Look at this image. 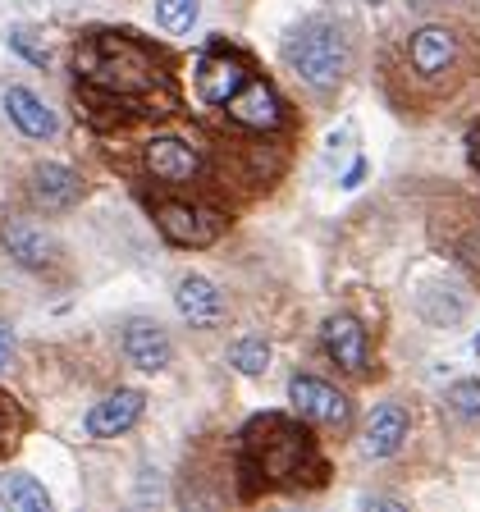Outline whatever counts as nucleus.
Returning a JSON list of instances; mask_svg holds the SVG:
<instances>
[{"instance_id": "nucleus-22", "label": "nucleus", "mask_w": 480, "mask_h": 512, "mask_svg": "<svg viewBox=\"0 0 480 512\" xmlns=\"http://www.w3.org/2000/svg\"><path fill=\"white\" fill-rule=\"evenodd\" d=\"M10 51H19L23 60L37 64V69H46V64H51V51L32 42V32H28V28H14V32H10Z\"/></svg>"}, {"instance_id": "nucleus-24", "label": "nucleus", "mask_w": 480, "mask_h": 512, "mask_svg": "<svg viewBox=\"0 0 480 512\" xmlns=\"http://www.w3.org/2000/svg\"><path fill=\"white\" fill-rule=\"evenodd\" d=\"M362 174H366V165H362V160H357V165H352V170L343 174V188H357V183H362Z\"/></svg>"}, {"instance_id": "nucleus-12", "label": "nucleus", "mask_w": 480, "mask_h": 512, "mask_svg": "<svg viewBox=\"0 0 480 512\" xmlns=\"http://www.w3.org/2000/svg\"><path fill=\"white\" fill-rule=\"evenodd\" d=\"M147 170L160 183H192L202 174V156L183 138H151L147 142Z\"/></svg>"}, {"instance_id": "nucleus-25", "label": "nucleus", "mask_w": 480, "mask_h": 512, "mask_svg": "<svg viewBox=\"0 0 480 512\" xmlns=\"http://www.w3.org/2000/svg\"><path fill=\"white\" fill-rule=\"evenodd\" d=\"M362 508H398L394 499H362Z\"/></svg>"}, {"instance_id": "nucleus-20", "label": "nucleus", "mask_w": 480, "mask_h": 512, "mask_svg": "<svg viewBox=\"0 0 480 512\" xmlns=\"http://www.w3.org/2000/svg\"><path fill=\"white\" fill-rule=\"evenodd\" d=\"M202 14V0H156V23L165 32H188Z\"/></svg>"}, {"instance_id": "nucleus-19", "label": "nucleus", "mask_w": 480, "mask_h": 512, "mask_svg": "<svg viewBox=\"0 0 480 512\" xmlns=\"http://www.w3.org/2000/svg\"><path fill=\"white\" fill-rule=\"evenodd\" d=\"M229 362H234L243 375H261L270 366V343L256 339V334H247V339H238L234 348H229Z\"/></svg>"}, {"instance_id": "nucleus-4", "label": "nucleus", "mask_w": 480, "mask_h": 512, "mask_svg": "<svg viewBox=\"0 0 480 512\" xmlns=\"http://www.w3.org/2000/svg\"><path fill=\"white\" fill-rule=\"evenodd\" d=\"M288 403L298 407L307 421H316V426H325V430H348L352 426L348 394H339V389H334V384H325V380L293 375V380H288Z\"/></svg>"}, {"instance_id": "nucleus-10", "label": "nucleus", "mask_w": 480, "mask_h": 512, "mask_svg": "<svg viewBox=\"0 0 480 512\" xmlns=\"http://www.w3.org/2000/svg\"><path fill=\"white\" fill-rule=\"evenodd\" d=\"M124 357L133 366H138V371H165V366H170V357H174V343H170V334L160 330L156 320H128L124 325Z\"/></svg>"}, {"instance_id": "nucleus-3", "label": "nucleus", "mask_w": 480, "mask_h": 512, "mask_svg": "<svg viewBox=\"0 0 480 512\" xmlns=\"http://www.w3.org/2000/svg\"><path fill=\"white\" fill-rule=\"evenodd\" d=\"M284 60L302 83L320 87V92H325V87H339V78L348 74V37H343L339 23L311 19L284 42Z\"/></svg>"}, {"instance_id": "nucleus-17", "label": "nucleus", "mask_w": 480, "mask_h": 512, "mask_svg": "<svg viewBox=\"0 0 480 512\" xmlns=\"http://www.w3.org/2000/svg\"><path fill=\"white\" fill-rule=\"evenodd\" d=\"M5 115H10V124L19 128L23 138H55L51 106L37 92H28V87H10L5 92Z\"/></svg>"}, {"instance_id": "nucleus-23", "label": "nucleus", "mask_w": 480, "mask_h": 512, "mask_svg": "<svg viewBox=\"0 0 480 512\" xmlns=\"http://www.w3.org/2000/svg\"><path fill=\"white\" fill-rule=\"evenodd\" d=\"M10 352H14V334H10V325H0V366L10 362Z\"/></svg>"}, {"instance_id": "nucleus-13", "label": "nucleus", "mask_w": 480, "mask_h": 512, "mask_svg": "<svg viewBox=\"0 0 480 512\" xmlns=\"http://www.w3.org/2000/svg\"><path fill=\"white\" fill-rule=\"evenodd\" d=\"M229 119H234L238 128H256V133H266V128L279 124V96L270 83H261V78H247L243 92L229 101Z\"/></svg>"}, {"instance_id": "nucleus-8", "label": "nucleus", "mask_w": 480, "mask_h": 512, "mask_svg": "<svg viewBox=\"0 0 480 512\" xmlns=\"http://www.w3.org/2000/svg\"><path fill=\"white\" fill-rule=\"evenodd\" d=\"M32 202H37V211L55 215V211H69V206H78V197H83V179H78L69 165H55V160H46V165H37L32 170Z\"/></svg>"}, {"instance_id": "nucleus-16", "label": "nucleus", "mask_w": 480, "mask_h": 512, "mask_svg": "<svg viewBox=\"0 0 480 512\" xmlns=\"http://www.w3.org/2000/svg\"><path fill=\"white\" fill-rule=\"evenodd\" d=\"M407 439V412L398 403H380L362 430V453L366 458H389Z\"/></svg>"}, {"instance_id": "nucleus-18", "label": "nucleus", "mask_w": 480, "mask_h": 512, "mask_svg": "<svg viewBox=\"0 0 480 512\" xmlns=\"http://www.w3.org/2000/svg\"><path fill=\"white\" fill-rule=\"evenodd\" d=\"M0 499L10 503L14 512H46L51 508L46 485H37V476H28V471H14V476L0 480Z\"/></svg>"}, {"instance_id": "nucleus-26", "label": "nucleus", "mask_w": 480, "mask_h": 512, "mask_svg": "<svg viewBox=\"0 0 480 512\" xmlns=\"http://www.w3.org/2000/svg\"><path fill=\"white\" fill-rule=\"evenodd\" d=\"M371 5H375V0H371Z\"/></svg>"}, {"instance_id": "nucleus-15", "label": "nucleus", "mask_w": 480, "mask_h": 512, "mask_svg": "<svg viewBox=\"0 0 480 512\" xmlns=\"http://www.w3.org/2000/svg\"><path fill=\"white\" fill-rule=\"evenodd\" d=\"M0 243L10 247V256L28 270H46L55 256V243L46 238V229H37L32 220H5L0 224Z\"/></svg>"}, {"instance_id": "nucleus-21", "label": "nucleus", "mask_w": 480, "mask_h": 512, "mask_svg": "<svg viewBox=\"0 0 480 512\" xmlns=\"http://www.w3.org/2000/svg\"><path fill=\"white\" fill-rule=\"evenodd\" d=\"M448 412L453 416H480V380H462L448 389Z\"/></svg>"}, {"instance_id": "nucleus-1", "label": "nucleus", "mask_w": 480, "mask_h": 512, "mask_svg": "<svg viewBox=\"0 0 480 512\" xmlns=\"http://www.w3.org/2000/svg\"><path fill=\"white\" fill-rule=\"evenodd\" d=\"M78 74L83 83L115 96H142L160 83V69L147 46H138L124 32H96L78 46Z\"/></svg>"}, {"instance_id": "nucleus-6", "label": "nucleus", "mask_w": 480, "mask_h": 512, "mask_svg": "<svg viewBox=\"0 0 480 512\" xmlns=\"http://www.w3.org/2000/svg\"><path fill=\"white\" fill-rule=\"evenodd\" d=\"M247 83V64L229 51H206L197 60V92L206 106H229Z\"/></svg>"}, {"instance_id": "nucleus-7", "label": "nucleus", "mask_w": 480, "mask_h": 512, "mask_svg": "<svg viewBox=\"0 0 480 512\" xmlns=\"http://www.w3.org/2000/svg\"><path fill=\"white\" fill-rule=\"evenodd\" d=\"M320 343H325V352H330L343 371L366 375V366H371V339H366L357 316H330L325 330H320Z\"/></svg>"}, {"instance_id": "nucleus-5", "label": "nucleus", "mask_w": 480, "mask_h": 512, "mask_svg": "<svg viewBox=\"0 0 480 512\" xmlns=\"http://www.w3.org/2000/svg\"><path fill=\"white\" fill-rule=\"evenodd\" d=\"M156 224L174 247H211L215 238L224 234L220 215L202 211V206H188V202H165L156 211Z\"/></svg>"}, {"instance_id": "nucleus-2", "label": "nucleus", "mask_w": 480, "mask_h": 512, "mask_svg": "<svg viewBox=\"0 0 480 512\" xmlns=\"http://www.w3.org/2000/svg\"><path fill=\"white\" fill-rule=\"evenodd\" d=\"M247 471L270 485H298L302 476L320 471L311 439L302 426L284 421V416H266L247 430Z\"/></svg>"}, {"instance_id": "nucleus-9", "label": "nucleus", "mask_w": 480, "mask_h": 512, "mask_svg": "<svg viewBox=\"0 0 480 512\" xmlns=\"http://www.w3.org/2000/svg\"><path fill=\"white\" fill-rule=\"evenodd\" d=\"M174 307H179V316L192 330H211V325L224 320V293L202 275H183L179 288H174Z\"/></svg>"}, {"instance_id": "nucleus-11", "label": "nucleus", "mask_w": 480, "mask_h": 512, "mask_svg": "<svg viewBox=\"0 0 480 512\" xmlns=\"http://www.w3.org/2000/svg\"><path fill=\"white\" fill-rule=\"evenodd\" d=\"M142 403H147V398H142L138 389H115V394H106L87 412V435L115 439V435H124V430H133L142 416Z\"/></svg>"}, {"instance_id": "nucleus-14", "label": "nucleus", "mask_w": 480, "mask_h": 512, "mask_svg": "<svg viewBox=\"0 0 480 512\" xmlns=\"http://www.w3.org/2000/svg\"><path fill=\"white\" fill-rule=\"evenodd\" d=\"M407 55H412V69L426 78H439L448 69V64L458 60V37L448 28H439V23H430V28L412 32V46H407Z\"/></svg>"}]
</instances>
